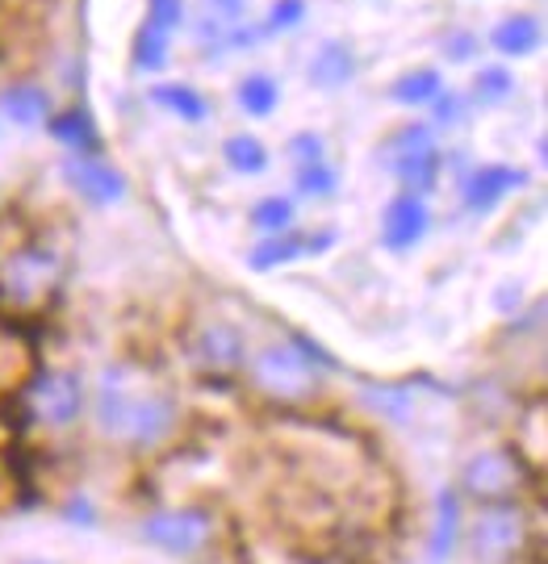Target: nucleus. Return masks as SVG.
<instances>
[{"label":"nucleus","mask_w":548,"mask_h":564,"mask_svg":"<svg viewBox=\"0 0 548 564\" xmlns=\"http://www.w3.org/2000/svg\"><path fill=\"white\" fill-rule=\"evenodd\" d=\"M97 423H101L105 440L147 452V447H160L176 435L181 405L168 389L151 384V377H142L139 368L114 364L101 377Z\"/></svg>","instance_id":"obj_1"},{"label":"nucleus","mask_w":548,"mask_h":564,"mask_svg":"<svg viewBox=\"0 0 548 564\" xmlns=\"http://www.w3.org/2000/svg\"><path fill=\"white\" fill-rule=\"evenodd\" d=\"M244 372L256 393H265L277 405H302L314 402L323 377L319 364L305 356L298 343H265L244 360Z\"/></svg>","instance_id":"obj_2"},{"label":"nucleus","mask_w":548,"mask_h":564,"mask_svg":"<svg viewBox=\"0 0 548 564\" xmlns=\"http://www.w3.org/2000/svg\"><path fill=\"white\" fill-rule=\"evenodd\" d=\"M528 481L531 477L524 452H515V447H482L461 468L456 494H461V502L473 506H511L524 502Z\"/></svg>","instance_id":"obj_3"},{"label":"nucleus","mask_w":548,"mask_h":564,"mask_svg":"<svg viewBox=\"0 0 548 564\" xmlns=\"http://www.w3.org/2000/svg\"><path fill=\"white\" fill-rule=\"evenodd\" d=\"M139 540L147 547L163 552V556L197 561L218 540V523H214V514L202 510V506H168V510H151L142 519Z\"/></svg>","instance_id":"obj_4"},{"label":"nucleus","mask_w":548,"mask_h":564,"mask_svg":"<svg viewBox=\"0 0 548 564\" xmlns=\"http://www.w3.org/2000/svg\"><path fill=\"white\" fill-rule=\"evenodd\" d=\"M60 284V256L51 247H21L9 260L0 263V305L18 310V314H30L39 310Z\"/></svg>","instance_id":"obj_5"},{"label":"nucleus","mask_w":548,"mask_h":564,"mask_svg":"<svg viewBox=\"0 0 548 564\" xmlns=\"http://www.w3.org/2000/svg\"><path fill=\"white\" fill-rule=\"evenodd\" d=\"M469 556L477 564H511L528 544V510L524 502L477 506V519L465 531Z\"/></svg>","instance_id":"obj_6"},{"label":"nucleus","mask_w":548,"mask_h":564,"mask_svg":"<svg viewBox=\"0 0 548 564\" xmlns=\"http://www.w3.org/2000/svg\"><path fill=\"white\" fill-rule=\"evenodd\" d=\"M21 402H25L34 423L72 426L84 414L88 393H84V381L76 372H67V368H46V372H39V377L30 381V389L21 393Z\"/></svg>","instance_id":"obj_7"},{"label":"nucleus","mask_w":548,"mask_h":564,"mask_svg":"<svg viewBox=\"0 0 548 564\" xmlns=\"http://www.w3.org/2000/svg\"><path fill=\"white\" fill-rule=\"evenodd\" d=\"M63 176H67V184L88 205H118L126 197V176L114 163H105L101 155H76V160H67L63 163Z\"/></svg>","instance_id":"obj_8"},{"label":"nucleus","mask_w":548,"mask_h":564,"mask_svg":"<svg viewBox=\"0 0 548 564\" xmlns=\"http://www.w3.org/2000/svg\"><path fill=\"white\" fill-rule=\"evenodd\" d=\"M431 226V209H427V197H415V193H398L389 197L386 209H382V242L389 251H410L419 247Z\"/></svg>","instance_id":"obj_9"},{"label":"nucleus","mask_w":548,"mask_h":564,"mask_svg":"<svg viewBox=\"0 0 548 564\" xmlns=\"http://www.w3.org/2000/svg\"><path fill=\"white\" fill-rule=\"evenodd\" d=\"M524 184H528V176H524L519 167H507V163H482V167H473V172L465 176L461 197H465V209L486 214V209H494L507 193L524 188Z\"/></svg>","instance_id":"obj_10"},{"label":"nucleus","mask_w":548,"mask_h":564,"mask_svg":"<svg viewBox=\"0 0 548 564\" xmlns=\"http://www.w3.org/2000/svg\"><path fill=\"white\" fill-rule=\"evenodd\" d=\"M193 356L202 364L205 372H239L247 360V347H244V335L235 330L230 323H209L197 330V339H193Z\"/></svg>","instance_id":"obj_11"},{"label":"nucleus","mask_w":548,"mask_h":564,"mask_svg":"<svg viewBox=\"0 0 548 564\" xmlns=\"http://www.w3.org/2000/svg\"><path fill=\"white\" fill-rule=\"evenodd\" d=\"M356 76V51L340 39H326L314 55H310V67H305V80L323 93H335L344 88L347 80Z\"/></svg>","instance_id":"obj_12"},{"label":"nucleus","mask_w":548,"mask_h":564,"mask_svg":"<svg viewBox=\"0 0 548 564\" xmlns=\"http://www.w3.org/2000/svg\"><path fill=\"white\" fill-rule=\"evenodd\" d=\"M46 134L63 147H72L76 155H101V134H97V121L84 105H72L63 113H51L46 118Z\"/></svg>","instance_id":"obj_13"},{"label":"nucleus","mask_w":548,"mask_h":564,"mask_svg":"<svg viewBox=\"0 0 548 564\" xmlns=\"http://www.w3.org/2000/svg\"><path fill=\"white\" fill-rule=\"evenodd\" d=\"M490 46L498 55H507V59H524L540 46V21L531 13H511V18H503L490 30Z\"/></svg>","instance_id":"obj_14"},{"label":"nucleus","mask_w":548,"mask_h":564,"mask_svg":"<svg viewBox=\"0 0 548 564\" xmlns=\"http://www.w3.org/2000/svg\"><path fill=\"white\" fill-rule=\"evenodd\" d=\"M440 88H444V76L436 67H410L389 84V101L402 105V109H427L440 97Z\"/></svg>","instance_id":"obj_15"},{"label":"nucleus","mask_w":548,"mask_h":564,"mask_svg":"<svg viewBox=\"0 0 548 564\" xmlns=\"http://www.w3.org/2000/svg\"><path fill=\"white\" fill-rule=\"evenodd\" d=\"M0 109H4V118L18 121V126H46V118L55 113L51 109V93L39 88V84H13L0 97Z\"/></svg>","instance_id":"obj_16"},{"label":"nucleus","mask_w":548,"mask_h":564,"mask_svg":"<svg viewBox=\"0 0 548 564\" xmlns=\"http://www.w3.org/2000/svg\"><path fill=\"white\" fill-rule=\"evenodd\" d=\"M444 155H440V147H431V151H419V155H410V160L394 163L389 167V176L402 184V193H415V197H427L436 184H440V172H444Z\"/></svg>","instance_id":"obj_17"},{"label":"nucleus","mask_w":548,"mask_h":564,"mask_svg":"<svg viewBox=\"0 0 548 564\" xmlns=\"http://www.w3.org/2000/svg\"><path fill=\"white\" fill-rule=\"evenodd\" d=\"M456 540H461V494L440 489V498H436V531H431V561H448Z\"/></svg>","instance_id":"obj_18"},{"label":"nucleus","mask_w":548,"mask_h":564,"mask_svg":"<svg viewBox=\"0 0 548 564\" xmlns=\"http://www.w3.org/2000/svg\"><path fill=\"white\" fill-rule=\"evenodd\" d=\"M431 147H436L431 126H423V121H410V126H398L394 134H386V139H382V147H377V163L389 172L394 163L410 160V155H419V151H431Z\"/></svg>","instance_id":"obj_19"},{"label":"nucleus","mask_w":548,"mask_h":564,"mask_svg":"<svg viewBox=\"0 0 548 564\" xmlns=\"http://www.w3.org/2000/svg\"><path fill=\"white\" fill-rule=\"evenodd\" d=\"M305 256V235L302 230H284V235H265V239L251 247L247 263L256 272H272L281 263H298Z\"/></svg>","instance_id":"obj_20"},{"label":"nucleus","mask_w":548,"mask_h":564,"mask_svg":"<svg viewBox=\"0 0 548 564\" xmlns=\"http://www.w3.org/2000/svg\"><path fill=\"white\" fill-rule=\"evenodd\" d=\"M151 105H160V109H168L172 118L181 121H205V113H209V105H205V97L193 88V84H151Z\"/></svg>","instance_id":"obj_21"},{"label":"nucleus","mask_w":548,"mask_h":564,"mask_svg":"<svg viewBox=\"0 0 548 564\" xmlns=\"http://www.w3.org/2000/svg\"><path fill=\"white\" fill-rule=\"evenodd\" d=\"M235 101H239V109H244L247 118H268L281 105V88L265 72H247L244 80H239V88H235Z\"/></svg>","instance_id":"obj_22"},{"label":"nucleus","mask_w":548,"mask_h":564,"mask_svg":"<svg viewBox=\"0 0 548 564\" xmlns=\"http://www.w3.org/2000/svg\"><path fill=\"white\" fill-rule=\"evenodd\" d=\"M223 160L235 176H265L268 172V147L256 134H230L223 142Z\"/></svg>","instance_id":"obj_23"},{"label":"nucleus","mask_w":548,"mask_h":564,"mask_svg":"<svg viewBox=\"0 0 548 564\" xmlns=\"http://www.w3.org/2000/svg\"><path fill=\"white\" fill-rule=\"evenodd\" d=\"M168 39L172 34H163L160 25H151V21H142V30L135 34V46H130V63H135V72H160L168 67Z\"/></svg>","instance_id":"obj_24"},{"label":"nucleus","mask_w":548,"mask_h":564,"mask_svg":"<svg viewBox=\"0 0 548 564\" xmlns=\"http://www.w3.org/2000/svg\"><path fill=\"white\" fill-rule=\"evenodd\" d=\"M247 223L256 226L260 235H284L293 230V202L272 193V197H260V202L247 209Z\"/></svg>","instance_id":"obj_25"},{"label":"nucleus","mask_w":548,"mask_h":564,"mask_svg":"<svg viewBox=\"0 0 548 564\" xmlns=\"http://www.w3.org/2000/svg\"><path fill=\"white\" fill-rule=\"evenodd\" d=\"M340 188V172L331 167L326 160L305 163V167H293V193L298 197H310V202H323Z\"/></svg>","instance_id":"obj_26"},{"label":"nucleus","mask_w":548,"mask_h":564,"mask_svg":"<svg viewBox=\"0 0 548 564\" xmlns=\"http://www.w3.org/2000/svg\"><path fill=\"white\" fill-rule=\"evenodd\" d=\"M515 93V76L503 63H486L477 76H473V101L477 105H507Z\"/></svg>","instance_id":"obj_27"},{"label":"nucleus","mask_w":548,"mask_h":564,"mask_svg":"<svg viewBox=\"0 0 548 564\" xmlns=\"http://www.w3.org/2000/svg\"><path fill=\"white\" fill-rule=\"evenodd\" d=\"M305 21V0H272V9H268L265 18V39H272V34H284V30H298Z\"/></svg>","instance_id":"obj_28"},{"label":"nucleus","mask_w":548,"mask_h":564,"mask_svg":"<svg viewBox=\"0 0 548 564\" xmlns=\"http://www.w3.org/2000/svg\"><path fill=\"white\" fill-rule=\"evenodd\" d=\"M284 155H289V163L293 167H305V163H319L326 160V142L319 130H298L293 139L284 142Z\"/></svg>","instance_id":"obj_29"},{"label":"nucleus","mask_w":548,"mask_h":564,"mask_svg":"<svg viewBox=\"0 0 548 564\" xmlns=\"http://www.w3.org/2000/svg\"><path fill=\"white\" fill-rule=\"evenodd\" d=\"M427 109H431V118L440 121V126H461L469 118V101L461 93H448V88H440V97L427 105Z\"/></svg>","instance_id":"obj_30"},{"label":"nucleus","mask_w":548,"mask_h":564,"mask_svg":"<svg viewBox=\"0 0 548 564\" xmlns=\"http://www.w3.org/2000/svg\"><path fill=\"white\" fill-rule=\"evenodd\" d=\"M147 21L160 25L163 34L184 25V0H147Z\"/></svg>","instance_id":"obj_31"},{"label":"nucleus","mask_w":548,"mask_h":564,"mask_svg":"<svg viewBox=\"0 0 548 564\" xmlns=\"http://www.w3.org/2000/svg\"><path fill=\"white\" fill-rule=\"evenodd\" d=\"M444 55L452 63H469L473 55H477V39L469 34V30H452L444 39Z\"/></svg>","instance_id":"obj_32"},{"label":"nucleus","mask_w":548,"mask_h":564,"mask_svg":"<svg viewBox=\"0 0 548 564\" xmlns=\"http://www.w3.org/2000/svg\"><path fill=\"white\" fill-rule=\"evenodd\" d=\"M302 235H305V256H323V251L335 247V230L331 226H323V230H302Z\"/></svg>","instance_id":"obj_33"},{"label":"nucleus","mask_w":548,"mask_h":564,"mask_svg":"<svg viewBox=\"0 0 548 564\" xmlns=\"http://www.w3.org/2000/svg\"><path fill=\"white\" fill-rule=\"evenodd\" d=\"M205 9H209V18L235 21L247 9V0H205Z\"/></svg>","instance_id":"obj_34"},{"label":"nucleus","mask_w":548,"mask_h":564,"mask_svg":"<svg viewBox=\"0 0 548 564\" xmlns=\"http://www.w3.org/2000/svg\"><path fill=\"white\" fill-rule=\"evenodd\" d=\"M21 564H63V561H21Z\"/></svg>","instance_id":"obj_35"}]
</instances>
